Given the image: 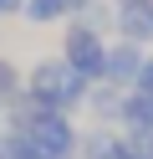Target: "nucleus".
Listing matches in <instances>:
<instances>
[{"mask_svg": "<svg viewBox=\"0 0 153 159\" xmlns=\"http://www.w3.org/2000/svg\"><path fill=\"white\" fill-rule=\"evenodd\" d=\"M26 93L36 98L41 108H51V113H66V108H82L87 103V93H92V82L82 72H71L66 62H36L31 67V77H26Z\"/></svg>", "mask_w": 153, "mask_h": 159, "instance_id": "1", "label": "nucleus"}, {"mask_svg": "<svg viewBox=\"0 0 153 159\" xmlns=\"http://www.w3.org/2000/svg\"><path fill=\"white\" fill-rule=\"evenodd\" d=\"M61 62H66L71 72H82L87 82H102V62H107V46H102L97 26H71V31H66V52H61Z\"/></svg>", "mask_w": 153, "mask_h": 159, "instance_id": "2", "label": "nucleus"}, {"mask_svg": "<svg viewBox=\"0 0 153 159\" xmlns=\"http://www.w3.org/2000/svg\"><path fill=\"white\" fill-rule=\"evenodd\" d=\"M138 67H143V46H138V41L107 46V62H102V82H112V87H133V82H138Z\"/></svg>", "mask_w": 153, "mask_h": 159, "instance_id": "3", "label": "nucleus"}, {"mask_svg": "<svg viewBox=\"0 0 153 159\" xmlns=\"http://www.w3.org/2000/svg\"><path fill=\"white\" fill-rule=\"evenodd\" d=\"M117 26L122 41H153V0H117Z\"/></svg>", "mask_w": 153, "mask_h": 159, "instance_id": "4", "label": "nucleus"}, {"mask_svg": "<svg viewBox=\"0 0 153 159\" xmlns=\"http://www.w3.org/2000/svg\"><path fill=\"white\" fill-rule=\"evenodd\" d=\"M117 118L128 123V134H153V98L148 93H122V108H117Z\"/></svg>", "mask_w": 153, "mask_h": 159, "instance_id": "5", "label": "nucleus"}, {"mask_svg": "<svg viewBox=\"0 0 153 159\" xmlns=\"http://www.w3.org/2000/svg\"><path fill=\"white\" fill-rule=\"evenodd\" d=\"M112 159H153V134H122Z\"/></svg>", "mask_w": 153, "mask_h": 159, "instance_id": "6", "label": "nucleus"}, {"mask_svg": "<svg viewBox=\"0 0 153 159\" xmlns=\"http://www.w3.org/2000/svg\"><path fill=\"white\" fill-rule=\"evenodd\" d=\"M77 149H82V159H112L117 139L112 134H87V139H77Z\"/></svg>", "mask_w": 153, "mask_h": 159, "instance_id": "7", "label": "nucleus"}, {"mask_svg": "<svg viewBox=\"0 0 153 159\" xmlns=\"http://www.w3.org/2000/svg\"><path fill=\"white\" fill-rule=\"evenodd\" d=\"M0 159H41V154H36V144L26 134H5L0 139Z\"/></svg>", "mask_w": 153, "mask_h": 159, "instance_id": "8", "label": "nucleus"}, {"mask_svg": "<svg viewBox=\"0 0 153 159\" xmlns=\"http://www.w3.org/2000/svg\"><path fill=\"white\" fill-rule=\"evenodd\" d=\"M15 93H20V77H15V67H10V62H0V103H10Z\"/></svg>", "mask_w": 153, "mask_h": 159, "instance_id": "9", "label": "nucleus"}, {"mask_svg": "<svg viewBox=\"0 0 153 159\" xmlns=\"http://www.w3.org/2000/svg\"><path fill=\"white\" fill-rule=\"evenodd\" d=\"M133 93H148V98H153V57H143V67H138V82H133Z\"/></svg>", "mask_w": 153, "mask_h": 159, "instance_id": "10", "label": "nucleus"}, {"mask_svg": "<svg viewBox=\"0 0 153 159\" xmlns=\"http://www.w3.org/2000/svg\"><path fill=\"white\" fill-rule=\"evenodd\" d=\"M87 5H92V0H61V11H66V16H71V11H87Z\"/></svg>", "mask_w": 153, "mask_h": 159, "instance_id": "11", "label": "nucleus"}]
</instances>
